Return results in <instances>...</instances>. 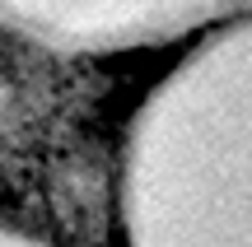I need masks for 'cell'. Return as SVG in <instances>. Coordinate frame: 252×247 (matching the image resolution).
<instances>
[{
	"mask_svg": "<svg viewBox=\"0 0 252 247\" xmlns=\"http://www.w3.org/2000/svg\"><path fill=\"white\" fill-rule=\"evenodd\" d=\"M122 247H252V19L191 42L117 145Z\"/></svg>",
	"mask_w": 252,
	"mask_h": 247,
	"instance_id": "1",
	"label": "cell"
},
{
	"mask_svg": "<svg viewBox=\"0 0 252 247\" xmlns=\"http://www.w3.org/2000/svg\"><path fill=\"white\" fill-rule=\"evenodd\" d=\"M252 19V0H0V33L56 56H131Z\"/></svg>",
	"mask_w": 252,
	"mask_h": 247,
	"instance_id": "2",
	"label": "cell"
},
{
	"mask_svg": "<svg viewBox=\"0 0 252 247\" xmlns=\"http://www.w3.org/2000/svg\"><path fill=\"white\" fill-rule=\"evenodd\" d=\"M0 247H52V243L33 238V233H24V229H9V224H0Z\"/></svg>",
	"mask_w": 252,
	"mask_h": 247,
	"instance_id": "3",
	"label": "cell"
}]
</instances>
